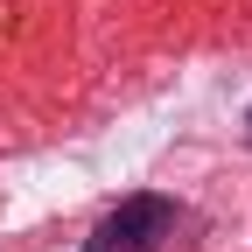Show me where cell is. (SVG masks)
<instances>
[{"mask_svg":"<svg viewBox=\"0 0 252 252\" xmlns=\"http://www.w3.org/2000/svg\"><path fill=\"white\" fill-rule=\"evenodd\" d=\"M175 231V203L168 196H126L98 231L84 238V252H161Z\"/></svg>","mask_w":252,"mask_h":252,"instance_id":"6da1fadb","label":"cell"}]
</instances>
